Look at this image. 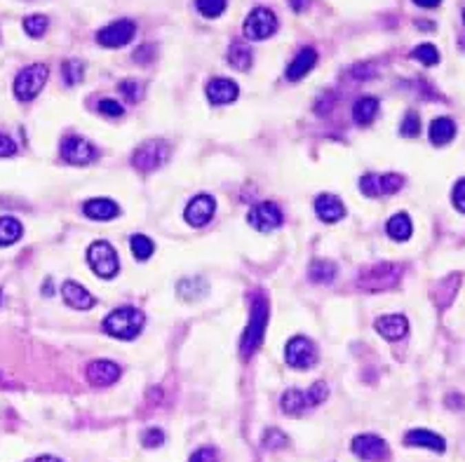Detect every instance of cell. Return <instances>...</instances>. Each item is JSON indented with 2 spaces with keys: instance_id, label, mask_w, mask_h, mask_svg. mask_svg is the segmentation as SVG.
<instances>
[{
  "instance_id": "obj_1",
  "label": "cell",
  "mask_w": 465,
  "mask_h": 462,
  "mask_svg": "<svg viewBox=\"0 0 465 462\" xmlns=\"http://www.w3.org/2000/svg\"><path fill=\"white\" fill-rule=\"evenodd\" d=\"M268 327V300L263 294L254 296L251 300V312H249V324L245 329V336L240 338V352L245 359H249L254 352L261 347L263 336H266Z\"/></svg>"
},
{
  "instance_id": "obj_2",
  "label": "cell",
  "mask_w": 465,
  "mask_h": 462,
  "mask_svg": "<svg viewBox=\"0 0 465 462\" xmlns=\"http://www.w3.org/2000/svg\"><path fill=\"white\" fill-rule=\"evenodd\" d=\"M143 324H146L143 312L127 305V307H118L111 315H106V319H103V331L118 340H134L143 331Z\"/></svg>"
},
{
  "instance_id": "obj_3",
  "label": "cell",
  "mask_w": 465,
  "mask_h": 462,
  "mask_svg": "<svg viewBox=\"0 0 465 462\" xmlns=\"http://www.w3.org/2000/svg\"><path fill=\"white\" fill-rule=\"evenodd\" d=\"M172 155V148L167 141L163 139H151L146 144H141L132 155V167L139 172H155L160 169Z\"/></svg>"
},
{
  "instance_id": "obj_4",
  "label": "cell",
  "mask_w": 465,
  "mask_h": 462,
  "mask_svg": "<svg viewBox=\"0 0 465 462\" xmlns=\"http://www.w3.org/2000/svg\"><path fill=\"white\" fill-rule=\"evenodd\" d=\"M48 76L50 71L45 64H33V66L21 68L14 78V87H12L14 96L19 101H33L40 94V89L45 87V82H48Z\"/></svg>"
},
{
  "instance_id": "obj_5",
  "label": "cell",
  "mask_w": 465,
  "mask_h": 462,
  "mask_svg": "<svg viewBox=\"0 0 465 462\" xmlns=\"http://www.w3.org/2000/svg\"><path fill=\"white\" fill-rule=\"evenodd\" d=\"M402 277V267L395 263H376L371 267H366L360 275L358 287L364 291H386L390 287L400 282Z\"/></svg>"
},
{
  "instance_id": "obj_6",
  "label": "cell",
  "mask_w": 465,
  "mask_h": 462,
  "mask_svg": "<svg viewBox=\"0 0 465 462\" xmlns=\"http://www.w3.org/2000/svg\"><path fill=\"white\" fill-rule=\"evenodd\" d=\"M87 263L101 279L116 277L118 270H120V261H118L116 249H113L108 242H103V239H99V242H94V244H90Z\"/></svg>"
},
{
  "instance_id": "obj_7",
  "label": "cell",
  "mask_w": 465,
  "mask_h": 462,
  "mask_svg": "<svg viewBox=\"0 0 465 462\" xmlns=\"http://www.w3.org/2000/svg\"><path fill=\"white\" fill-rule=\"evenodd\" d=\"M59 151H61V157H64L68 164H90L99 157L96 146L92 144V141L83 139V136H78V134L64 136V139H61Z\"/></svg>"
},
{
  "instance_id": "obj_8",
  "label": "cell",
  "mask_w": 465,
  "mask_h": 462,
  "mask_svg": "<svg viewBox=\"0 0 465 462\" xmlns=\"http://www.w3.org/2000/svg\"><path fill=\"white\" fill-rule=\"evenodd\" d=\"M278 31V16H275L268 8H256L251 10L249 16L245 19L242 33L249 40H266Z\"/></svg>"
},
{
  "instance_id": "obj_9",
  "label": "cell",
  "mask_w": 465,
  "mask_h": 462,
  "mask_svg": "<svg viewBox=\"0 0 465 462\" xmlns=\"http://www.w3.org/2000/svg\"><path fill=\"white\" fill-rule=\"evenodd\" d=\"M285 359L291 368H298V371L310 368L318 362V347H315L313 340L306 338V336H296V338H291L289 343H287Z\"/></svg>"
},
{
  "instance_id": "obj_10",
  "label": "cell",
  "mask_w": 465,
  "mask_h": 462,
  "mask_svg": "<svg viewBox=\"0 0 465 462\" xmlns=\"http://www.w3.org/2000/svg\"><path fill=\"white\" fill-rule=\"evenodd\" d=\"M350 450L364 462H386L390 458V448L378 434H358L350 441Z\"/></svg>"
},
{
  "instance_id": "obj_11",
  "label": "cell",
  "mask_w": 465,
  "mask_h": 462,
  "mask_svg": "<svg viewBox=\"0 0 465 462\" xmlns=\"http://www.w3.org/2000/svg\"><path fill=\"white\" fill-rule=\"evenodd\" d=\"M402 186H404V176L402 174H364L360 179V190L366 197L393 195Z\"/></svg>"
},
{
  "instance_id": "obj_12",
  "label": "cell",
  "mask_w": 465,
  "mask_h": 462,
  "mask_svg": "<svg viewBox=\"0 0 465 462\" xmlns=\"http://www.w3.org/2000/svg\"><path fill=\"white\" fill-rule=\"evenodd\" d=\"M247 221H249V226L258 232H271L275 228L282 226L285 216H282V209L275 202H258L249 209Z\"/></svg>"
},
{
  "instance_id": "obj_13",
  "label": "cell",
  "mask_w": 465,
  "mask_h": 462,
  "mask_svg": "<svg viewBox=\"0 0 465 462\" xmlns=\"http://www.w3.org/2000/svg\"><path fill=\"white\" fill-rule=\"evenodd\" d=\"M136 33V26L134 21L130 19H118L113 21V24L103 26L99 33H96V43L101 45V47H123V45H127L132 38H134Z\"/></svg>"
},
{
  "instance_id": "obj_14",
  "label": "cell",
  "mask_w": 465,
  "mask_h": 462,
  "mask_svg": "<svg viewBox=\"0 0 465 462\" xmlns=\"http://www.w3.org/2000/svg\"><path fill=\"white\" fill-rule=\"evenodd\" d=\"M120 375H123L120 366L116 362H108V359H96V362H92L90 366L85 368V378H87V383L94 387L113 385Z\"/></svg>"
},
{
  "instance_id": "obj_15",
  "label": "cell",
  "mask_w": 465,
  "mask_h": 462,
  "mask_svg": "<svg viewBox=\"0 0 465 462\" xmlns=\"http://www.w3.org/2000/svg\"><path fill=\"white\" fill-rule=\"evenodd\" d=\"M214 214H216V199L211 195L193 197L186 207V221H188V226H193V228L207 226L211 219H214Z\"/></svg>"
},
{
  "instance_id": "obj_16",
  "label": "cell",
  "mask_w": 465,
  "mask_h": 462,
  "mask_svg": "<svg viewBox=\"0 0 465 462\" xmlns=\"http://www.w3.org/2000/svg\"><path fill=\"white\" fill-rule=\"evenodd\" d=\"M205 92H207V99H209L211 104L221 106V104H233L240 94V87L228 78H214V80H209V85H207Z\"/></svg>"
},
{
  "instance_id": "obj_17",
  "label": "cell",
  "mask_w": 465,
  "mask_h": 462,
  "mask_svg": "<svg viewBox=\"0 0 465 462\" xmlns=\"http://www.w3.org/2000/svg\"><path fill=\"white\" fill-rule=\"evenodd\" d=\"M315 214H318L324 223H338V221L346 216V207H343V202L336 195L322 192V195H318V199H315Z\"/></svg>"
},
{
  "instance_id": "obj_18",
  "label": "cell",
  "mask_w": 465,
  "mask_h": 462,
  "mask_svg": "<svg viewBox=\"0 0 465 462\" xmlns=\"http://www.w3.org/2000/svg\"><path fill=\"white\" fill-rule=\"evenodd\" d=\"M376 331L383 336L386 340H402L406 333H409V322H406L404 315H383L376 319Z\"/></svg>"
},
{
  "instance_id": "obj_19",
  "label": "cell",
  "mask_w": 465,
  "mask_h": 462,
  "mask_svg": "<svg viewBox=\"0 0 465 462\" xmlns=\"http://www.w3.org/2000/svg\"><path fill=\"white\" fill-rule=\"evenodd\" d=\"M404 443H406V446H418V448L435 450V453H444V450H446L444 439H442L437 432H430V430H411V432H406Z\"/></svg>"
},
{
  "instance_id": "obj_20",
  "label": "cell",
  "mask_w": 465,
  "mask_h": 462,
  "mask_svg": "<svg viewBox=\"0 0 465 462\" xmlns=\"http://www.w3.org/2000/svg\"><path fill=\"white\" fill-rule=\"evenodd\" d=\"M83 214L94 221H111L120 214V207L118 202H113L108 197H94L83 204Z\"/></svg>"
},
{
  "instance_id": "obj_21",
  "label": "cell",
  "mask_w": 465,
  "mask_h": 462,
  "mask_svg": "<svg viewBox=\"0 0 465 462\" xmlns=\"http://www.w3.org/2000/svg\"><path fill=\"white\" fill-rule=\"evenodd\" d=\"M315 64H318V52H315L313 47H303L301 52L294 56V61L289 64V68H287V80H291V82L303 80L310 71H313Z\"/></svg>"
},
{
  "instance_id": "obj_22",
  "label": "cell",
  "mask_w": 465,
  "mask_h": 462,
  "mask_svg": "<svg viewBox=\"0 0 465 462\" xmlns=\"http://www.w3.org/2000/svg\"><path fill=\"white\" fill-rule=\"evenodd\" d=\"M61 296H64L66 303L76 307V310H90V307H94V296L85 287H80L78 282H66L64 287H61Z\"/></svg>"
},
{
  "instance_id": "obj_23",
  "label": "cell",
  "mask_w": 465,
  "mask_h": 462,
  "mask_svg": "<svg viewBox=\"0 0 465 462\" xmlns=\"http://www.w3.org/2000/svg\"><path fill=\"white\" fill-rule=\"evenodd\" d=\"M378 108H381V104H378V99H374V96H362V99L358 101V104L353 106V120L358 124H371L378 116Z\"/></svg>"
},
{
  "instance_id": "obj_24",
  "label": "cell",
  "mask_w": 465,
  "mask_h": 462,
  "mask_svg": "<svg viewBox=\"0 0 465 462\" xmlns=\"http://www.w3.org/2000/svg\"><path fill=\"white\" fill-rule=\"evenodd\" d=\"M456 136V124L449 118H437L430 122V141L435 146H446Z\"/></svg>"
},
{
  "instance_id": "obj_25",
  "label": "cell",
  "mask_w": 465,
  "mask_h": 462,
  "mask_svg": "<svg viewBox=\"0 0 465 462\" xmlns=\"http://www.w3.org/2000/svg\"><path fill=\"white\" fill-rule=\"evenodd\" d=\"M386 232H388V237L395 239V242H406V239L411 237V232H413L411 219L406 214H395L393 219L388 221Z\"/></svg>"
},
{
  "instance_id": "obj_26",
  "label": "cell",
  "mask_w": 465,
  "mask_h": 462,
  "mask_svg": "<svg viewBox=\"0 0 465 462\" xmlns=\"http://www.w3.org/2000/svg\"><path fill=\"white\" fill-rule=\"evenodd\" d=\"M21 235H24V226L14 216H3L0 219V247H10V244L19 242Z\"/></svg>"
},
{
  "instance_id": "obj_27",
  "label": "cell",
  "mask_w": 465,
  "mask_h": 462,
  "mask_svg": "<svg viewBox=\"0 0 465 462\" xmlns=\"http://www.w3.org/2000/svg\"><path fill=\"white\" fill-rule=\"evenodd\" d=\"M338 275V267L331 261H313L308 267V277L310 282H318V284H329L334 282Z\"/></svg>"
},
{
  "instance_id": "obj_28",
  "label": "cell",
  "mask_w": 465,
  "mask_h": 462,
  "mask_svg": "<svg viewBox=\"0 0 465 462\" xmlns=\"http://www.w3.org/2000/svg\"><path fill=\"white\" fill-rule=\"evenodd\" d=\"M280 406H282V410L287 415H301L303 410L308 408V402H306V392L301 390H287L282 399H280Z\"/></svg>"
},
{
  "instance_id": "obj_29",
  "label": "cell",
  "mask_w": 465,
  "mask_h": 462,
  "mask_svg": "<svg viewBox=\"0 0 465 462\" xmlns=\"http://www.w3.org/2000/svg\"><path fill=\"white\" fill-rule=\"evenodd\" d=\"M228 64L235 71H249L251 68V50L245 43H233L228 50Z\"/></svg>"
},
{
  "instance_id": "obj_30",
  "label": "cell",
  "mask_w": 465,
  "mask_h": 462,
  "mask_svg": "<svg viewBox=\"0 0 465 462\" xmlns=\"http://www.w3.org/2000/svg\"><path fill=\"white\" fill-rule=\"evenodd\" d=\"M61 76H64V82L66 85H78L83 82V76H85V64L80 59H68L61 64Z\"/></svg>"
},
{
  "instance_id": "obj_31",
  "label": "cell",
  "mask_w": 465,
  "mask_h": 462,
  "mask_svg": "<svg viewBox=\"0 0 465 462\" xmlns=\"http://www.w3.org/2000/svg\"><path fill=\"white\" fill-rule=\"evenodd\" d=\"M130 247H132V254H134L136 261H148L153 256V239L146 237V235H132L130 239Z\"/></svg>"
},
{
  "instance_id": "obj_32",
  "label": "cell",
  "mask_w": 465,
  "mask_h": 462,
  "mask_svg": "<svg viewBox=\"0 0 465 462\" xmlns=\"http://www.w3.org/2000/svg\"><path fill=\"white\" fill-rule=\"evenodd\" d=\"M228 0H195V8H198V12L207 16V19H216V16L223 14V10H226Z\"/></svg>"
},
{
  "instance_id": "obj_33",
  "label": "cell",
  "mask_w": 465,
  "mask_h": 462,
  "mask_svg": "<svg viewBox=\"0 0 465 462\" xmlns=\"http://www.w3.org/2000/svg\"><path fill=\"white\" fill-rule=\"evenodd\" d=\"M411 56H413V59H416V61H421L423 66H435V64H440V52H437V47H435V45H430V43L418 45V47L411 52Z\"/></svg>"
},
{
  "instance_id": "obj_34",
  "label": "cell",
  "mask_w": 465,
  "mask_h": 462,
  "mask_svg": "<svg viewBox=\"0 0 465 462\" xmlns=\"http://www.w3.org/2000/svg\"><path fill=\"white\" fill-rule=\"evenodd\" d=\"M48 26H50V19L45 14H31L24 19V31L31 38H40L45 31H48Z\"/></svg>"
},
{
  "instance_id": "obj_35",
  "label": "cell",
  "mask_w": 465,
  "mask_h": 462,
  "mask_svg": "<svg viewBox=\"0 0 465 462\" xmlns=\"http://www.w3.org/2000/svg\"><path fill=\"white\" fill-rule=\"evenodd\" d=\"M327 397H329V387H327V383H322V380L310 385V390L306 392L308 406H320L322 402H327Z\"/></svg>"
},
{
  "instance_id": "obj_36",
  "label": "cell",
  "mask_w": 465,
  "mask_h": 462,
  "mask_svg": "<svg viewBox=\"0 0 465 462\" xmlns=\"http://www.w3.org/2000/svg\"><path fill=\"white\" fill-rule=\"evenodd\" d=\"M402 136H409V139H413V136H418V132H421V120H418V116L413 111H409L404 116V120H402V127H400Z\"/></svg>"
},
{
  "instance_id": "obj_37",
  "label": "cell",
  "mask_w": 465,
  "mask_h": 462,
  "mask_svg": "<svg viewBox=\"0 0 465 462\" xmlns=\"http://www.w3.org/2000/svg\"><path fill=\"white\" fill-rule=\"evenodd\" d=\"M96 108H99L101 116H108V118H120L125 113V108L120 106L116 99H101Z\"/></svg>"
},
{
  "instance_id": "obj_38",
  "label": "cell",
  "mask_w": 465,
  "mask_h": 462,
  "mask_svg": "<svg viewBox=\"0 0 465 462\" xmlns=\"http://www.w3.org/2000/svg\"><path fill=\"white\" fill-rule=\"evenodd\" d=\"M120 92L127 96L130 101H139L141 94H143V87H141V82H134V80H125V82H120Z\"/></svg>"
},
{
  "instance_id": "obj_39",
  "label": "cell",
  "mask_w": 465,
  "mask_h": 462,
  "mask_svg": "<svg viewBox=\"0 0 465 462\" xmlns=\"http://www.w3.org/2000/svg\"><path fill=\"white\" fill-rule=\"evenodd\" d=\"M163 441H165V432L158 430V427H153V430H146V432H143V437H141V443L146 448H158Z\"/></svg>"
},
{
  "instance_id": "obj_40",
  "label": "cell",
  "mask_w": 465,
  "mask_h": 462,
  "mask_svg": "<svg viewBox=\"0 0 465 462\" xmlns=\"http://www.w3.org/2000/svg\"><path fill=\"white\" fill-rule=\"evenodd\" d=\"M451 202L453 207L458 209L461 214H465V179L458 181L456 186H453V192H451Z\"/></svg>"
},
{
  "instance_id": "obj_41",
  "label": "cell",
  "mask_w": 465,
  "mask_h": 462,
  "mask_svg": "<svg viewBox=\"0 0 465 462\" xmlns=\"http://www.w3.org/2000/svg\"><path fill=\"white\" fill-rule=\"evenodd\" d=\"M188 462H219V455H216V450L211 446H205V448L195 450Z\"/></svg>"
},
{
  "instance_id": "obj_42",
  "label": "cell",
  "mask_w": 465,
  "mask_h": 462,
  "mask_svg": "<svg viewBox=\"0 0 465 462\" xmlns=\"http://www.w3.org/2000/svg\"><path fill=\"white\" fill-rule=\"evenodd\" d=\"M17 153V144L8 134H0V157H12Z\"/></svg>"
},
{
  "instance_id": "obj_43",
  "label": "cell",
  "mask_w": 465,
  "mask_h": 462,
  "mask_svg": "<svg viewBox=\"0 0 465 462\" xmlns=\"http://www.w3.org/2000/svg\"><path fill=\"white\" fill-rule=\"evenodd\" d=\"M285 443H287V437H285L280 430H268V432H266V446H268V448L285 446Z\"/></svg>"
},
{
  "instance_id": "obj_44",
  "label": "cell",
  "mask_w": 465,
  "mask_h": 462,
  "mask_svg": "<svg viewBox=\"0 0 465 462\" xmlns=\"http://www.w3.org/2000/svg\"><path fill=\"white\" fill-rule=\"evenodd\" d=\"M310 0H289V8L294 10V12H303V10L308 8Z\"/></svg>"
},
{
  "instance_id": "obj_45",
  "label": "cell",
  "mask_w": 465,
  "mask_h": 462,
  "mask_svg": "<svg viewBox=\"0 0 465 462\" xmlns=\"http://www.w3.org/2000/svg\"><path fill=\"white\" fill-rule=\"evenodd\" d=\"M413 3H416L418 8H437L442 0H413Z\"/></svg>"
},
{
  "instance_id": "obj_46",
  "label": "cell",
  "mask_w": 465,
  "mask_h": 462,
  "mask_svg": "<svg viewBox=\"0 0 465 462\" xmlns=\"http://www.w3.org/2000/svg\"><path fill=\"white\" fill-rule=\"evenodd\" d=\"M36 462H61L59 458H52V455H43V458H38Z\"/></svg>"
},
{
  "instance_id": "obj_47",
  "label": "cell",
  "mask_w": 465,
  "mask_h": 462,
  "mask_svg": "<svg viewBox=\"0 0 465 462\" xmlns=\"http://www.w3.org/2000/svg\"><path fill=\"white\" fill-rule=\"evenodd\" d=\"M0 303H3V291H0Z\"/></svg>"
},
{
  "instance_id": "obj_48",
  "label": "cell",
  "mask_w": 465,
  "mask_h": 462,
  "mask_svg": "<svg viewBox=\"0 0 465 462\" xmlns=\"http://www.w3.org/2000/svg\"><path fill=\"white\" fill-rule=\"evenodd\" d=\"M463 24H465V10H463Z\"/></svg>"
}]
</instances>
